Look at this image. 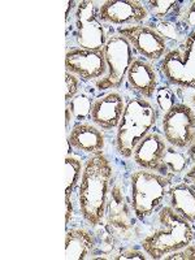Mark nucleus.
<instances>
[{"mask_svg":"<svg viewBox=\"0 0 195 260\" xmlns=\"http://www.w3.org/2000/svg\"><path fill=\"white\" fill-rule=\"evenodd\" d=\"M113 178V167L103 151L91 155L85 162L78 183V208L91 226H99L106 217Z\"/></svg>","mask_w":195,"mask_h":260,"instance_id":"nucleus-1","label":"nucleus"},{"mask_svg":"<svg viewBox=\"0 0 195 260\" xmlns=\"http://www.w3.org/2000/svg\"><path fill=\"white\" fill-rule=\"evenodd\" d=\"M157 219L160 226L142 241L143 251L151 259H162L166 255L186 247L194 240L191 222L169 206L160 208Z\"/></svg>","mask_w":195,"mask_h":260,"instance_id":"nucleus-2","label":"nucleus"},{"mask_svg":"<svg viewBox=\"0 0 195 260\" xmlns=\"http://www.w3.org/2000/svg\"><path fill=\"white\" fill-rule=\"evenodd\" d=\"M156 121L157 110L147 99L136 98L127 102L116 133L118 154L125 159L133 156L137 145L151 133Z\"/></svg>","mask_w":195,"mask_h":260,"instance_id":"nucleus-3","label":"nucleus"},{"mask_svg":"<svg viewBox=\"0 0 195 260\" xmlns=\"http://www.w3.org/2000/svg\"><path fill=\"white\" fill-rule=\"evenodd\" d=\"M171 187V178L156 172H133L130 175V207L137 219L145 221L160 211Z\"/></svg>","mask_w":195,"mask_h":260,"instance_id":"nucleus-4","label":"nucleus"},{"mask_svg":"<svg viewBox=\"0 0 195 260\" xmlns=\"http://www.w3.org/2000/svg\"><path fill=\"white\" fill-rule=\"evenodd\" d=\"M159 68L171 85L195 90V30L187 36L181 48L168 51L160 60Z\"/></svg>","mask_w":195,"mask_h":260,"instance_id":"nucleus-5","label":"nucleus"},{"mask_svg":"<svg viewBox=\"0 0 195 260\" xmlns=\"http://www.w3.org/2000/svg\"><path fill=\"white\" fill-rule=\"evenodd\" d=\"M107 64V73L98 80L95 86L101 91L118 89L126 80L130 65L133 64V47L120 34L110 37L103 48Z\"/></svg>","mask_w":195,"mask_h":260,"instance_id":"nucleus-6","label":"nucleus"},{"mask_svg":"<svg viewBox=\"0 0 195 260\" xmlns=\"http://www.w3.org/2000/svg\"><path fill=\"white\" fill-rule=\"evenodd\" d=\"M74 27L78 48L103 51L108 38L99 18V9L95 6V2L83 0L78 3L74 13Z\"/></svg>","mask_w":195,"mask_h":260,"instance_id":"nucleus-7","label":"nucleus"},{"mask_svg":"<svg viewBox=\"0 0 195 260\" xmlns=\"http://www.w3.org/2000/svg\"><path fill=\"white\" fill-rule=\"evenodd\" d=\"M162 136L167 143L180 150L195 143V111L185 103H176L161 120Z\"/></svg>","mask_w":195,"mask_h":260,"instance_id":"nucleus-8","label":"nucleus"},{"mask_svg":"<svg viewBox=\"0 0 195 260\" xmlns=\"http://www.w3.org/2000/svg\"><path fill=\"white\" fill-rule=\"evenodd\" d=\"M134 51L150 61H159L168 53V43L154 29L147 25H133L117 29Z\"/></svg>","mask_w":195,"mask_h":260,"instance_id":"nucleus-9","label":"nucleus"},{"mask_svg":"<svg viewBox=\"0 0 195 260\" xmlns=\"http://www.w3.org/2000/svg\"><path fill=\"white\" fill-rule=\"evenodd\" d=\"M67 72L83 81L101 80L107 73V64L103 51H90L71 48L65 55Z\"/></svg>","mask_w":195,"mask_h":260,"instance_id":"nucleus-10","label":"nucleus"},{"mask_svg":"<svg viewBox=\"0 0 195 260\" xmlns=\"http://www.w3.org/2000/svg\"><path fill=\"white\" fill-rule=\"evenodd\" d=\"M148 13L146 6L138 0H108L99 7L101 21L112 25H127L133 26L147 20Z\"/></svg>","mask_w":195,"mask_h":260,"instance_id":"nucleus-11","label":"nucleus"},{"mask_svg":"<svg viewBox=\"0 0 195 260\" xmlns=\"http://www.w3.org/2000/svg\"><path fill=\"white\" fill-rule=\"evenodd\" d=\"M125 101L120 92L108 91L95 99L92 103L90 120L103 130L116 129L121 121L125 110Z\"/></svg>","mask_w":195,"mask_h":260,"instance_id":"nucleus-12","label":"nucleus"},{"mask_svg":"<svg viewBox=\"0 0 195 260\" xmlns=\"http://www.w3.org/2000/svg\"><path fill=\"white\" fill-rule=\"evenodd\" d=\"M168 148L166 138L151 132L137 145L133 152L134 162L141 169L160 173L162 157Z\"/></svg>","mask_w":195,"mask_h":260,"instance_id":"nucleus-13","label":"nucleus"},{"mask_svg":"<svg viewBox=\"0 0 195 260\" xmlns=\"http://www.w3.org/2000/svg\"><path fill=\"white\" fill-rule=\"evenodd\" d=\"M126 80L130 87L142 98H152L159 86V74L156 69L143 59H134L130 65Z\"/></svg>","mask_w":195,"mask_h":260,"instance_id":"nucleus-14","label":"nucleus"},{"mask_svg":"<svg viewBox=\"0 0 195 260\" xmlns=\"http://www.w3.org/2000/svg\"><path fill=\"white\" fill-rule=\"evenodd\" d=\"M68 145L85 154H96L103 151L106 137L101 127L89 122H78L68 136Z\"/></svg>","mask_w":195,"mask_h":260,"instance_id":"nucleus-15","label":"nucleus"},{"mask_svg":"<svg viewBox=\"0 0 195 260\" xmlns=\"http://www.w3.org/2000/svg\"><path fill=\"white\" fill-rule=\"evenodd\" d=\"M96 247L94 234L83 228H74L65 236V259H89Z\"/></svg>","mask_w":195,"mask_h":260,"instance_id":"nucleus-16","label":"nucleus"},{"mask_svg":"<svg viewBox=\"0 0 195 260\" xmlns=\"http://www.w3.org/2000/svg\"><path fill=\"white\" fill-rule=\"evenodd\" d=\"M169 207H172L183 219L195 224V190L187 182L172 186L168 192Z\"/></svg>","mask_w":195,"mask_h":260,"instance_id":"nucleus-17","label":"nucleus"},{"mask_svg":"<svg viewBox=\"0 0 195 260\" xmlns=\"http://www.w3.org/2000/svg\"><path fill=\"white\" fill-rule=\"evenodd\" d=\"M111 203L107 204L106 215L108 213V225L111 226V232H116V236H124L122 233L130 229L129 222V212L125 204L124 199L121 197V191L117 186L112 190V197H111Z\"/></svg>","mask_w":195,"mask_h":260,"instance_id":"nucleus-18","label":"nucleus"},{"mask_svg":"<svg viewBox=\"0 0 195 260\" xmlns=\"http://www.w3.org/2000/svg\"><path fill=\"white\" fill-rule=\"evenodd\" d=\"M83 166L82 162L73 156L65 157V216H67V224H69L72 216H73V202L72 194L78 187L81 175H82Z\"/></svg>","mask_w":195,"mask_h":260,"instance_id":"nucleus-19","label":"nucleus"},{"mask_svg":"<svg viewBox=\"0 0 195 260\" xmlns=\"http://www.w3.org/2000/svg\"><path fill=\"white\" fill-rule=\"evenodd\" d=\"M190 161L191 160H190L189 155H185L181 151H177L173 146H168L166 155L162 157L160 175L168 178H171L172 176L181 175L182 172L187 171V166Z\"/></svg>","mask_w":195,"mask_h":260,"instance_id":"nucleus-20","label":"nucleus"},{"mask_svg":"<svg viewBox=\"0 0 195 260\" xmlns=\"http://www.w3.org/2000/svg\"><path fill=\"white\" fill-rule=\"evenodd\" d=\"M148 13L151 16H154L156 20H169V16H177L180 17L181 6L180 2H175V0H155V2H147Z\"/></svg>","mask_w":195,"mask_h":260,"instance_id":"nucleus-21","label":"nucleus"},{"mask_svg":"<svg viewBox=\"0 0 195 260\" xmlns=\"http://www.w3.org/2000/svg\"><path fill=\"white\" fill-rule=\"evenodd\" d=\"M67 104H68L67 108L71 111L74 120H78L80 122H82L83 120H87V118H90V116H91V98L87 94H85V92H78V94Z\"/></svg>","mask_w":195,"mask_h":260,"instance_id":"nucleus-22","label":"nucleus"},{"mask_svg":"<svg viewBox=\"0 0 195 260\" xmlns=\"http://www.w3.org/2000/svg\"><path fill=\"white\" fill-rule=\"evenodd\" d=\"M150 27L154 29L166 41H178L181 38L180 26H177V24L172 20H156L155 18Z\"/></svg>","mask_w":195,"mask_h":260,"instance_id":"nucleus-23","label":"nucleus"},{"mask_svg":"<svg viewBox=\"0 0 195 260\" xmlns=\"http://www.w3.org/2000/svg\"><path fill=\"white\" fill-rule=\"evenodd\" d=\"M159 110L162 113H167L172 107L176 104V94L169 86H157L154 94Z\"/></svg>","mask_w":195,"mask_h":260,"instance_id":"nucleus-24","label":"nucleus"},{"mask_svg":"<svg viewBox=\"0 0 195 260\" xmlns=\"http://www.w3.org/2000/svg\"><path fill=\"white\" fill-rule=\"evenodd\" d=\"M187 6H181L180 18L183 29L195 30V2H189ZM190 31V32H191Z\"/></svg>","mask_w":195,"mask_h":260,"instance_id":"nucleus-25","label":"nucleus"},{"mask_svg":"<svg viewBox=\"0 0 195 260\" xmlns=\"http://www.w3.org/2000/svg\"><path fill=\"white\" fill-rule=\"evenodd\" d=\"M65 82H67V92H65V101L67 103L73 99L80 91V78L74 74L65 72Z\"/></svg>","mask_w":195,"mask_h":260,"instance_id":"nucleus-26","label":"nucleus"},{"mask_svg":"<svg viewBox=\"0 0 195 260\" xmlns=\"http://www.w3.org/2000/svg\"><path fill=\"white\" fill-rule=\"evenodd\" d=\"M166 260H195V245H187L178 251L172 252L162 257Z\"/></svg>","mask_w":195,"mask_h":260,"instance_id":"nucleus-27","label":"nucleus"},{"mask_svg":"<svg viewBox=\"0 0 195 260\" xmlns=\"http://www.w3.org/2000/svg\"><path fill=\"white\" fill-rule=\"evenodd\" d=\"M115 259L117 260H130V259H138V260H146L147 256L145 255V252L137 251V250H126V251L121 252V254L116 256Z\"/></svg>","mask_w":195,"mask_h":260,"instance_id":"nucleus-28","label":"nucleus"},{"mask_svg":"<svg viewBox=\"0 0 195 260\" xmlns=\"http://www.w3.org/2000/svg\"><path fill=\"white\" fill-rule=\"evenodd\" d=\"M183 181L189 183V185H191L192 189L195 190V164L191 167V168H189L186 172H185Z\"/></svg>","mask_w":195,"mask_h":260,"instance_id":"nucleus-29","label":"nucleus"},{"mask_svg":"<svg viewBox=\"0 0 195 260\" xmlns=\"http://www.w3.org/2000/svg\"><path fill=\"white\" fill-rule=\"evenodd\" d=\"M187 155H189V157H190V160H191L192 164H195V143L191 146V147H189Z\"/></svg>","mask_w":195,"mask_h":260,"instance_id":"nucleus-30","label":"nucleus"}]
</instances>
